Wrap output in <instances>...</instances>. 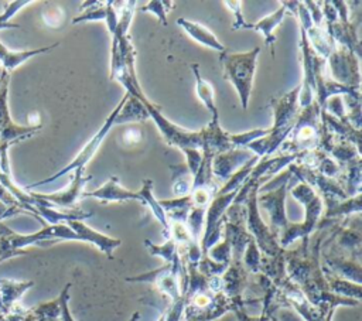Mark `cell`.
<instances>
[{
    "mask_svg": "<svg viewBox=\"0 0 362 321\" xmlns=\"http://www.w3.org/2000/svg\"><path fill=\"white\" fill-rule=\"evenodd\" d=\"M192 71H194V75H195V81H197V95L198 98L201 99V102L205 105V107L211 112L212 117L214 119H218V109H216V105H215V92H214V88L211 86V83L208 81H205L201 74H199V68L197 64H194L192 66Z\"/></svg>",
    "mask_w": 362,
    "mask_h": 321,
    "instance_id": "cell-15",
    "label": "cell"
},
{
    "mask_svg": "<svg viewBox=\"0 0 362 321\" xmlns=\"http://www.w3.org/2000/svg\"><path fill=\"white\" fill-rule=\"evenodd\" d=\"M225 6H228L229 10L233 11L235 14V24L232 25L233 30H240V28H252L253 24H249L245 21L243 16H242V1H223Z\"/></svg>",
    "mask_w": 362,
    "mask_h": 321,
    "instance_id": "cell-20",
    "label": "cell"
},
{
    "mask_svg": "<svg viewBox=\"0 0 362 321\" xmlns=\"http://www.w3.org/2000/svg\"><path fill=\"white\" fill-rule=\"evenodd\" d=\"M59 42H54L51 45L47 47H41V48H35V49H27V51H10L6 45H3L0 42V65L7 69V71H13L14 68H17L18 65L24 64L27 59H30L31 57H35L38 54L47 52L54 49L55 47H58Z\"/></svg>",
    "mask_w": 362,
    "mask_h": 321,
    "instance_id": "cell-13",
    "label": "cell"
},
{
    "mask_svg": "<svg viewBox=\"0 0 362 321\" xmlns=\"http://www.w3.org/2000/svg\"><path fill=\"white\" fill-rule=\"evenodd\" d=\"M252 158L249 150H226L225 153H216L212 157V175L218 180L229 178L232 171L240 164H246Z\"/></svg>",
    "mask_w": 362,
    "mask_h": 321,
    "instance_id": "cell-9",
    "label": "cell"
},
{
    "mask_svg": "<svg viewBox=\"0 0 362 321\" xmlns=\"http://www.w3.org/2000/svg\"><path fill=\"white\" fill-rule=\"evenodd\" d=\"M106 3H102L100 7H90L85 10L82 14L76 16L72 23H82V21H98V20H105L106 18Z\"/></svg>",
    "mask_w": 362,
    "mask_h": 321,
    "instance_id": "cell-18",
    "label": "cell"
},
{
    "mask_svg": "<svg viewBox=\"0 0 362 321\" xmlns=\"http://www.w3.org/2000/svg\"><path fill=\"white\" fill-rule=\"evenodd\" d=\"M284 188L286 182L280 185L276 191L263 195L259 198L260 204L269 209L270 212V221L273 226H284L286 225V218H284Z\"/></svg>",
    "mask_w": 362,
    "mask_h": 321,
    "instance_id": "cell-14",
    "label": "cell"
},
{
    "mask_svg": "<svg viewBox=\"0 0 362 321\" xmlns=\"http://www.w3.org/2000/svg\"><path fill=\"white\" fill-rule=\"evenodd\" d=\"M301 86H297L294 91L281 96L280 99L273 100L274 107V124L270 127V133L264 136L260 141L255 140L249 143L247 150H253L257 157L270 154L276 150L277 146L283 143V140L290 134L294 123H296V112L298 102V92Z\"/></svg>",
    "mask_w": 362,
    "mask_h": 321,
    "instance_id": "cell-1",
    "label": "cell"
},
{
    "mask_svg": "<svg viewBox=\"0 0 362 321\" xmlns=\"http://www.w3.org/2000/svg\"><path fill=\"white\" fill-rule=\"evenodd\" d=\"M66 225L76 233L78 240H85V242H92L96 245L102 252L107 255V257H112V250L120 245L119 239H113L109 236H105L89 226H86L82 221H68Z\"/></svg>",
    "mask_w": 362,
    "mask_h": 321,
    "instance_id": "cell-10",
    "label": "cell"
},
{
    "mask_svg": "<svg viewBox=\"0 0 362 321\" xmlns=\"http://www.w3.org/2000/svg\"><path fill=\"white\" fill-rule=\"evenodd\" d=\"M171 170H173V188H174V194L175 195H181V197L188 195L191 188H192L194 175L191 174V171L185 165L171 167Z\"/></svg>",
    "mask_w": 362,
    "mask_h": 321,
    "instance_id": "cell-17",
    "label": "cell"
},
{
    "mask_svg": "<svg viewBox=\"0 0 362 321\" xmlns=\"http://www.w3.org/2000/svg\"><path fill=\"white\" fill-rule=\"evenodd\" d=\"M318 112L320 105L317 102L304 107V112L298 120H296L291 129V140L286 141L287 146L281 147L286 151L300 154V150L313 148L318 141Z\"/></svg>",
    "mask_w": 362,
    "mask_h": 321,
    "instance_id": "cell-7",
    "label": "cell"
},
{
    "mask_svg": "<svg viewBox=\"0 0 362 321\" xmlns=\"http://www.w3.org/2000/svg\"><path fill=\"white\" fill-rule=\"evenodd\" d=\"M78 240L76 233L66 223L45 225L41 230L30 235H20L11 230L10 228L0 236V263L13 256L25 253L24 247L44 240Z\"/></svg>",
    "mask_w": 362,
    "mask_h": 321,
    "instance_id": "cell-2",
    "label": "cell"
},
{
    "mask_svg": "<svg viewBox=\"0 0 362 321\" xmlns=\"http://www.w3.org/2000/svg\"><path fill=\"white\" fill-rule=\"evenodd\" d=\"M140 140H141V133H140V130H137V129L127 130V132L124 133V137H123V141H124L126 144H137Z\"/></svg>",
    "mask_w": 362,
    "mask_h": 321,
    "instance_id": "cell-23",
    "label": "cell"
},
{
    "mask_svg": "<svg viewBox=\"0 0 362 321\" xmlns=\"http://www.w3.org/2000/svg\"><path fill=\"white\" fill-rule=\"evenodd\" d=\"M82 174H83V170H81V168L74 170V177H72V181H71V185L66 189L61 191V192L38 194V192H30L28 191V194L35 199L48 202L51 206L57 205V206H62V208H69L82 197V189H83L85 184L92 180V175L83 177Z\"/></svg>",
    "mask_w": 362,
    "mask_h": 321,
    "instance_id": "cell-8",
    "label": "cell"
},
{
    "mask_svg": "<svg viewBox=\"0 0 362 321\" xmlns=\"http://www.w3.org/2000/svg\"><path fill=\"white\" fill-rule=\"evenodd\" d=\"M10 76V71H4V74L0 76V146L6 147H10L17 141L28 139L41 129V123L35 126H18L11 120L7 105Z\"/></svg>",
    "mask_w": 362,
    "mask_h": 321,
    "instance_id": "cell-6",
    "label": "cell"
},
{
    "mask_svg": "<svg viewBox=\"0 0 362 321\" xmlns=\"http://www.w3.org/2000/svg\"><path fill=\"white\" fill-rule=\"evenodd\" d=\"M33 286V281H16L0 277V298L4 315L13 310L20 297Z\"/></svg>",
    "mask_w": 362,
    "mask_h": 321,
    "instance_id": "cell-12",
    "label": "cell"
},
{
    "mask_svg": "<svg viewBox=\"0 0 362 321\" xmlns=\"http://www.w3.org/2000/svg\"><path fill=\"white\" fill-rule=\"evenodd\" d=\"M69 286H71V284H66V286L64 287V290L61 291L59 297H58V300H59V308H61V313H59V320H61V321H75V320L72 318L71 313H69V308H68V298H69L68 290H69Z\"/></svg>",
    "mask_w": 362,
    "mask_h": 321,
    "instance_id": "cell-21",
    "label": "cell"
},
{
    "mask_svg": "<svg viewBox=\"0 0 362 321\" xmlns=\"http://www.w3.org/2000/svg\"><path fill=\"white\" fill-rule=\"evenodd\" d=\"M30 3H33V1H27V0H24V1H11V3H8V6L6 7V10L0 14V23L1 24H6V23H10V20H11V17L14 16V13L16 11H18L21 7H24V6H27V4H30Z\"/></svg>",
    "mask_w": 362,
    "mask_h": 321,
    "instance_id": "cell-22",
    "label": "cell"
},
{
    "mask_svg": "<svg viewBox=\"0 0 362 321\" xmlns=\"http://www.w3.org/2000/svg\"><path fill=\"white\" fill-rule=\"evenodd\" d=\"M153 185H151V180H144L143 182V188L140 192H133L129 191L126 188H122L119 185V181L116 177H112L105 185H102L100 188L90 191V192H82V197H90V198H96L100 201H127V199H137L141 201L144 205H147L153 214L156 215V218L161 222V225L168 230V221H167V214L164 212V209L160 206L158 199L154 198L153 195Z\"/></svg>",
    "mask_w": 362,
    "mask_h": 321,
    "instance_id": "cell-4",
    "label": "cell"
},
{
    "mask_svg": "<svg viewBox=\"0 0 362 321\" xmlns=\"http://www.w3.org/2000/svg\"><path fill=\"white\" fill-rule=\"evenodd\" d=\"M171 6H173L171 1H150L144 7H140L139 10L140 11H151V13H154L163 21V24H165L167 23L165 21V11L168 8H171Z\"/></svg>",
    "mask_w": 362,
    "mask_h": 321,
    "instance_id": "cell-19",
    "label": "cell"
},
{
    "mask_svg": "<svg viewBox=\"0 0 362 321\" xmlns=\"http://www.w3.org/2000/svg\"><path fill=\"white\" fill-rule=\"evenodd\" d=\"M177 24L180 27H182V30L191 37L194 38L197 42L211 48V49H215V51H219V52H225V47L219 42V40L206 28L204 27L202 24L199 23H195V21H189V20H185V18H178L177 20Z\"/></svg>",
    "mask_w": 362,
    "mask_h": 321,
    "instance_id": "cell-11",
    "label": "cell"
},
{
    "mask_svg": "<svg viewBox=\"0 0 362 321\" xmlns=\"http://www.w3.org/2000/svg\"><path fill=\"white\" fill-rule=\"evenodd\" d=\"M127 98H129V93L126 95V98H123V99L119 102L117 107L109 115V117L106 119V122L103 123V126L100 127V130L85 144V147L79 151V154H78L66 167H64L62 170H59L58 173H55L54 175H51V177H48V178L42 180V181H38V182H34V184H31V185H27L25 188L28 189V188H35V187H40V185H44V184H49V182L58 180L59 177H62V175H65V174H68V173H71V171H74V170H76V168L85 170V165L89 163V160H90V158L93 157V154L98 151L99 146H100L102 141L105 140V137H106V134L109 133L110 127L116 123V117H117L120 109L123 107L124 102L127 100Z\"/></svg>",
    "mask_w": 362,
    "mask_h": 321,
    "instance_id": "cell-5",
    "label": "cell"
},
{
    "mask_svg": "<svg viewBox=\"0 0 362 321\" xmlns=\"http://www.w3.org/2000/svg\"><path fill=\"white\" fill-rule=\"evenodd\" d=\"M286 6L281 3V7H279L273 14H269L266 17H263L262 20H259L256 24L252 25L253 30L256 31H262L264 34L266 38V44L272 45V52H273V44H274V35H273V30L283 21V16L286 13Z\"/></svg>",
    "mask_w": 362,
    "mask_h": 321,
    "instance_id": "cell-16",
    "label": "cell"
},
{
    "mask_svg": "<svg viewBox=\"0 0 362 321\" xmlns=\"http://www.w3.org/2000/svg\"><path fill=\"white\" fill-rule=\"evenodd\" d=\"M259 52V48L243 54H228L225 51L219 57L221 65L223 68V78L230 81L232 85L236 88L243 109L247 107Z\"/></svg>",
    "mask_w": 362,
    "mask_h": 321,
    "instance_id": "cell-3",
    "label": "cell"
}]
</instances>
